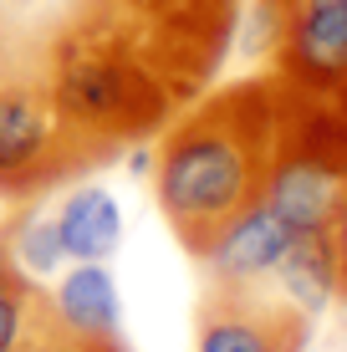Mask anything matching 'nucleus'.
Returning <instances> with one entry per match:
<instances>
[{"instance_id": "f257e3e1", "label": "nucleus", "mask_w": 347, "mask_h": 352, "mask_svg": "<svg viewBox=\"0 0 347 352\" xmlns=\"http://www.w3.org/2000/svg\"><path fill=\"white\" fill-rule=\"evenodd\" d=\"M286 118L276 72L210 87L184 102L153 148V204L189 256H205L245 210L266 199Z\"/></svg>"}, {"instance_id": "f03ea898", "label": "nucleus", "mask_w": 347, "mask_h": 352, "mask_svg": "<svg viewBox=\"0 0 347 352\" xmlns=\"http://www.w3.org/2000/svg\"><path fill=\"white\" fill-rule=\"evenodd\" d=\"M52 102L82 174L123 159L133 143L159 138L179 113L174 92L138 62L102 0H62L46 16Z\"/></svg>"}, {"instance_id": "7ed1b4c3", "label": "nucleus", "mask_w": 347, "mask_h": 352, "mask_svg": "<svg viewBox=\"0 0 347 352\" xmlns=\"http://www.w3.org/2000/svg\"><path fill=\"white\" fill-rule=\"evenodd\" d=\"M82 179L52 102L46 72V21H26L10 52L0 56V199L26 204L46 189Z\"/></svg>"}, {"instance_id": "20e7f679", "label": "nucleus", "mask_w": 347, "mask_h": 352, "mask_svg": "<svg viewBox=\"0 0 347 352\" xmlns=\"http://www.w3.org/2000/svg\"><path fill=\"white\" fill-rule=\"evenodd\" d=\"M102 6L138 52V62L184 107L220 77L245 0H102Z\"/></svg>"}, {"instance_id": "39448f33", "label": "nucleus", "mask_w": 347, "mask_h": 352, "mask_svg": "<svg viewBox=\"0 0 347 352\" xmlns=\"http://www.w3.org/2000/svg\"><path fill=\"white\" fill-rule=\"evenodd\" d=\"M347 194V118L332 97H306L286 87L281 143L266 184V210L291 235H327Z\"/></svg>"}, {"instance_id": "423d86ee", "label": "nucleus", "mask_w": 347, "mask_h": 352, "mask_svg": "<svg viewBox=\"0 0 347 352\" xmlns=\"http://www.w3.org/2000/svg\"><path fill=\"white\" fill-rule=\"evenodd\" d=\"M256 52L286 87L337 97L347 82V0H256Z\"/></svg>"}, {"instance_id": "0eeeda50", "label": "nucleus", "mask_w": 347, "mask_h": 352, "mask_svg": "<svg viewBox=\"0 0 347 352\" xmlns=\"http://www.w3.org/2000/svg\"><path fill=\"white\" fill-rule=\"evenodd\" d=\"M312 311L271 281H205L194 301V352H306Z\"/></svg>"}, {"instance_id": "6e6552de", "label": "nucleus", "mask_w": 347, "mask_h": 352, "mask_svg": "<svg viewBox=\"0 0 347 352\" xmlns=\"http://www.w3.org/2000/svg\"><path fill=\"white\" fill-rule=\"evenodd\" d=\"M286 245H291V230L266 204H256L199 256V265H205V281H271Z\"/></svg>"}, {"instance_id": "1a4fd4ad", "label": "nucleus", "mask_w": 347, "mask_h": 352, "mask_svg": "<svg viewBox=\"0 0 347 352\" xmlns=\"http://www.w3.org/2000/svg\"><path fill=\"white\" fill-rule=\"evenodd\" d=\"M56 240H62V256L71 261H107L123 240V214H117L113 194L98 184H77L62 199V210L52 214Z\"/></svg>"}, {"instance_id": "9d476101", "label": "nucleus", "mask_w": 347, "mask_h": 352, "mask_svg": "<svg viewBox=\"0 0 347 352\" xmlns=\"http://www.w3.org/2000/svg\"><path fill=\"white\" fill-rule=\"evenodd\" d=\"M52 301L62 311V322L87 337L123 332L117 327V281H113V271H102V261H77V271L52 291Z\"/></svg>"}, {"instance_id": "9b49d317", "label": "nucleus", "mask_w": 347, "mask_h": 352, "mask_svg": "<svg viewBox=\"0 0 347 352\" xmlns=\"http://www.w3.org/2000/svg\"><path fill=\"white\" fill-rule=\"evenodd\" d=\"M276 281L291 301H302L306 311H317L322 301L337 296V281H332V250L327 235H291L286 256L276 265Z\"/></svg>"}, {"instance_id": "f8f14e48", "label": "nucleus", "mask_w": 347, "mask_h": 352, "mask_svg": "<svg viewBox=\"0 0 347 352\" xmlns=\"http://www.w3.org/2000/svg\"><path fill=\"white\" fill-rule=\"evenodd\" d=\"M16 352H128V347H123V332L117 337H87L77 327H67L56 301H52V291L31 286V311H26V332H21Z\"/></svg>"}, {"instance_id": "ddd939ff", "label": "nucleus", "mask_w": 347, "mask_h": 352, "mask_svg": "<svg viewBox=\"0 0 347 352\" xmlns=\"http://www.w3.org/2000/svg\"><path fill=\"white\" fill-rule=\"evenodd\" d=\"M0 235H5L10 261H16L26 276H46V271H56V261H62V240H56L52 214L31 210V199L16 204V210L0 220Z\"/></svg>"}, {"instance_id": "4468645a", "label": "nucleus", "mask_w": 347, "mask_h": 352, "mask_svg": "<svg viewBox=\"0 0 347 352\" xmlns=\"http://www.w3.org/2000/svg\"><path fill=\"white\" fill-rule=\"evenodd\" d=\"M31 276L26 271H5L0 276V352H16L21 332H26V311H31Z\"/></svg>"}, {"instance_id": "2eb2a0df", "label": "nucleus", "mask_w": 347, "mask_h": 352, "mask_svg": "<svg viewBox=\"0 0 347 352\" xmlns=\"http://www.w3.org/2000/svg\"><path fill=\"white\" fill-rule=\"evenodd\" d=\"M327 250H332V281H337V301H347V194L327 225Z\"/></svg>"}, {"instance_id": "dca6fc26", "label": "nucleus", "mask_w": 347, "mask_h": 352, "mask_svg": "<svg viewBox=\"0 0 347 352\" xmlns=\"http://www.w3.org/2000/svg\"><path fill=\"white\" fill-rule=\"evenodd\" d=\"M332 102H337V107H342V118H347V82L337 87V97H332Z\"/></svg>"}, {"instance_id": "f3484780", "label": "nucleus", "mask_w": 347, "mask_h": 352, "mask_svg": "<svg viewBox=\"0 0 347 352\" xmlns=\"http://www.w3.org/2000/svg\"><path fill=\"white\" fill-rule=\"evenodd\" d=\"M0 6H16V0H0Z\"/></svg>"}]
</instances>
